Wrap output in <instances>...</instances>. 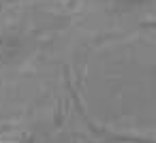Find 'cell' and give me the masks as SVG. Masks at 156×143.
Instances as JSON below:
<instances>
[{"instance_id": "1", "label": "cell", "mask_w": 156, "mask_h": 143, "mask_svg": "<svg viewBox=\"0 0 156 143\" xmlns=\"http://www.w3.org/2000/svg\"><path fill=\"white\" fill-rule=\"evenodd\" d=\"M30 37L13 26L0 28V68H9L20 64L30 54Z\"/></svg>"}, {"instance_id": "2", "label": "cell", "mask_w": 156, "mask_h": 143, "mask_svg": "<svg viewBox=\"0 0 156 143\" xmlns=\"http://www.w3.org/2000/svg\"><path fill=\"white\" fill-rule=\"evenodd\" d=\"M94 5L113 15H141L154 9V0H94Z\"/></svg>"}, {"instance_id": "3", "label": "cell", "mask_w": 156, "mask_h": 143, "mask_svg": "<svg viewBox=\"0 0 156 143\" xmlns=\"http://www.w3.org/2000/svg\"><path fill=\"white\" fill-rule=\"evenodd\" d=\"M13 143H49V139L45 134H41V132H24Z\"/></svg>"}]
</instances>
